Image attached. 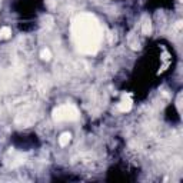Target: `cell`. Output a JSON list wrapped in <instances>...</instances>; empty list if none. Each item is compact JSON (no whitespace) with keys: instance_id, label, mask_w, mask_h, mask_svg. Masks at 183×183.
I'll use <instances>...</instances> for the list:
<instances>
[{"instance_id":"4","label":"cell","mask_w":183,"mask_h":183,"mask_svg":"<svg viewBox=\"0 0 183 183\" xmlns=\"http://www.w3.org/2000/svg\"><path fill=\"white\" fill-rule=\"evenodd\" d=\"M70 140H72V135L69 132H66L59 137V145H60L62 147H65V146H67L69 143H70Z\"/></svg>"},{"instance_id":"7","label":"cell","mask_w":183,"mask_h":183,"mask_svg":"<svg viewBox=\"0 0 183 183\" xmlns=\"http://www.w3.org/2000/svg\"><path fill=\"white\" fill-rule=\"evenodd\" d=\"M40 57L43 59V60H50V57H52L50 50H49V49H43V50L40 52Z\"/></svg>"},{"instance_id":"2","label":"cell","mask_w":183,"mask_h":183,"mask_svg":"<svg viewBox=\"0 0 183 183\" xmlns=\"http://www.w3.org/2000/svg\"><path fill=\"white\" fill-rule=\"evenodd\" d=\"M53 119L57 122H72L79 119V110L73 105H63L53 110Z\"/></svg>"},{"instance_id":"5","label":"cell","mask_w":183,"mask_h":183,"mask_svg":"<svg viewBox=\"0 0 183 183\" xmlns=\"http://www.w3.org/2000/svg\"><path fill=\"white\" fill-rule=\"evenodd\" d=\"M12 34V30L9 29V27H2L0 29V40H6V39L10 37Z\"/></svg>"},{"instance_id":"6","label":"cell","mask_w":183,"mask_h":183,"mask_svg":"<svg viewBox=\"0 0 183 183\" xmlns=\"http://www.w3.org/2000/svg\"><path fill=\"white\" fill-rule=\"evenodd\" d=\"M142 32H143V34H150V32H152V24H150V22H145V23H143Z\"/></svg>"},{"instance_id":"1","label":"cell","mask_w":183,"mask_h":183,"mask_svg":"<svg viewBox=\"0 0 183 183\" xmlns=\"http://www.w3.org/2000/svg\"><path fill=\"white\" fill-rule=\"evenodd\" d=\"M73 33H75V39L77 42V44L83 50L90 52L92 47H95L97 44L99 29L97 23L95 22L93 17H77V20L75 22V26H73Z\"/></svg>"},{"instance_id":"3","label":"cell","mask_w":183,"mask_h":183,"mask_svg":"<svg viewBox=\"0 0 183 183\" xmlns=\"http://www.w3.org/2000/svg\"><path fill=\"white\" fill-rule=\"evenodd\" d=\"M117 107H119V110L123 113L130 112V109H132V100H130V99H123L122 102L119 103Z\"/></svg>"},{"instance_id":"8","label":"cell","mask_w":183,"mask_h":183,"mask_svg":"<svg viewBox=\"0 0 183 183\" xmlns=\"http://www.w3.org/2000/svg\"><path fill=\"white\" fill-rule=\"evenodd\" d=\"M176 27H177V29H180V27H182V22H177V24H176Z\"/></svg>"}]
</instances>
